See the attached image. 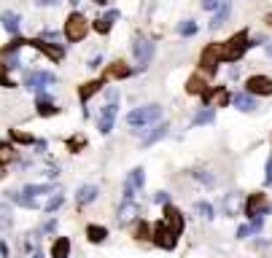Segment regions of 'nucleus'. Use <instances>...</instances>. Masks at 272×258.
Masks as SVG:
<instances>
[{
    "label": "nucleus",
    "mask_w": 272,
    "mask_h": 258,
    "mask_svg": "<svg viewBox=\"0 0 272 258\" xmlns=\"http://www.w3.org/2000/svg\"><path fill=\"white\" fill-rule=\"evenodd\" d=\"M16 159V146L14 142H0V164H11V161Z\"/></svg>",
    "instance_id": "obj_32"
},
{
    "label": "nucleus",
    "mask_w": 272,
    "mask_h": 258,
    "mask_svg": "<svg viewBox=\"0 0 272 258\" xmlns=\"http://www.w3.org/2000/svg\"><path fill=\"white\" fill-rule=\"evenodd\" d=\"M132 56L138 60V70H146L148 62L154 60V43L151 41H143V38H138L132 43Z\"/></svg>",
    "instance_id": "obj_10"
},
{
    "label": "nucleus",
    "mask_w": 272,
    "mask_h": 258,
    "mask_svg": "<svg viewBox=\"0 0 272 258\" xmlns=\"http://www.w3.org/2000/svg\"><path fill=\"white\" fill-rule=\"evenodd\" d=\"M0 24H3V30L8 33V35H19V24H22V19H19V14L16 11H3L0 14Z\"/></svg>",
    "instance_id": "obj_19"
},
{
    "label": "nucleus",
    "mask_w": 272,
    "mask_h": 258,
    "mask_svg": "<svg viewBox=\"0 0 272 258\" xmlns=\"http://www.w3.org/2000/svg\"><path fill=\"white\" fill-rule=\"evenodd\" d=\"M151 242L159 247V250H175V247H178V237L162 221H156V223H151Z\"/></svg>",
    "instance_id": "obj_5"
},
{
    "label": "nucleus",
    "mask_w": 272,
    "mask_h": 258,
    "mask_svg": "<svg viewBox=\"0 0 272 258\" xmlns=\"http://www.w3.org/2000/svg\"><path fill=\"white\" fill-rule=\"evenodd\" d=\"M14 226V210L8 202H0V232H11Z\"/></svg>",
    "instance_id": "obj_28"
},
{
    "label": "nucleus",
    "mask_w": 272,
    "mask_h": 258,
    "mask_svg": "<svg viewBox=\"0 0 272 258\" xmlns=\"http://www.w3.org/2000/svg\"><path fill=\"white\" fill-rule=\"evenodd\" d=\"M22 194L38 199V196H43V194H54V186H51V183H30V186L22 188Z\"/></svg>",
    "instance_id": "obj_30"
},
{
    "label": "nucleus",
    "mask_w": 272,
    "mask_h": 258,
    "mask_svg": "<svg viewBox=\"0 0 272 258\" xmlns=\"http://www.w3.org/2000/svg\"><path fill=\"white\" fill-rule=\"evenodd\" d=\"M167 135H170V124L167 121H162V124H156V127L148 132V135L143 137V146L148 148V146H154V142H159V140H165Z\"/></svg>",
    "instance_id": "obj_22"
},
{
    "label": "nucleus",
    "mask_w": 272,
    "mask_h": 258,
    "mask_svg": "<svg viewBox=\"0 0 272 258\" xmlns=\"http://www.w3.org/2000/svg\"><path fill=\"white\" fill-rule=\"evenodd\" d=\"M0 178H6V167L3 164H0Z\"/></svg>",
    "instance_id": "obj_56"
},
{
    "label": "nucleus",
    "mask_w": 272,
    "mask_h": 258,
    "mask_svg": "<svg viewBox=\"0 0 272 258\" xmlns=\"http://www.w3.org/2000/svg\"><path fill=\"white\" fill-rule=\"evenodd\" d=\"M43 232H49V234H51V232H57V218H51V221H46V223H43Z\"/></svg>",
    "instance_id": "obj_47"
},
{
    "label": "nucleus",
    "mask_w": 272,
    "mask_h": 258,
    "mask_svg": "<svg viewBox=\"0 0 272 258\" xmlns=\"http://www.w3.org/2000/svg\"><path fill=\"white\" fill-rule=\"evenodd\" d=\"M51 258H70V240L68 237H57L51 242Z\"/></svg>",
    "instance_id": "obj_26"
},
{
    "label": "nucleus",
    "mask_w": 272,
    "mask_h": 258,
    "mask_svg": "<svg viewBox=\"0 0 272 258\" xmlns=\"http://www.w3.org/2000/svg\"><path fill=\"white\" fill-rule=\"evenodd\" d=\"M264 22H267V27H269V30H272V11H269V14L264 16Z\"/></svg>",
    "instance_id": "obj_53"
},
{
    "label": "nucleus",
    "mask_w": 272,
    "mask_h": 258,
    "mask_svg": "<svg viewBox=\"0 0 272 258\" xmlns=\"http://www.w3.org/2000/svg\"><path fill=\"white\" fill-rule=\"evenodd\" d=\"M213 121H215V108H205L194 116L192 127H202V124H213Z\"/></svg>",
    "instance_id": "obj_35"
},
{
    "label": "nucleus",
    "mask_w": 272,
    "mask_h": 258,
    "mask_svg": "<svg viewBox=\"0 0 272 258\" xmlns=\"http://www.w3.org/2000/svg\"><path fill=\"white\" fill-rule=\"evenodd\" d=\"M162 223L170 228L175 237H181V234H183V228H186L183 213H181V210H178L175 205H165V207H162Z\"/></svg>",
    "instance_id": "obj_8"
},
{
    "label": "nucleus",
    "mask_w": 272,
    "mask_h": 258,
    "mask_svg": "<svg viewBox=\"0 0 272 258\" xmlns=\"http://www.w3.org/2000/svg\"><path fill=\"white\" fill-rule=\"evenodd\" d=\"M97 196H100V186H95V183H84V186L76 191V205H78V207L92 205Z\"/></svg>",
    "instance_id": "obj_17"
},
{
    "label": "nucleus",
    "mask_w": 272,
    "mask_h": 258,
    "mask_svg": "<svg viewBox=\"0 0 272 258\" xmlns=\"http://www.w3.org/2000/svg\"><path fill=\"white\" fill-rule=\"evenodd\" d=\"M229 14H232V3H229V0H221V3H219V8H215V11H213V19H210V30H219V27H221V24L229 19Z\"/></svg>",
    "instance_id": "obj_20"
},
{
    "label": "nucleus",
    "mask_w": 272,
    "mask_h": 258,
    "mask_svg": "<svg viewBox=\"0 0 272 258\" xmlns=\"http://www.w3.org/2000/svg\"><path fill=\"white\" fill-rule=\"evenodd\" d=\"M159 119H162V105H156V102L143 105V108H132L127 113V124L132 129H143L148 124H156Z\"/></svg>",
    "instance_id": "obj_1"
},
{
    "label": "nucleus",
    "mask_w": 272,
    "mask_h": 258,
    "mask_svg": "<svg viewBox=\"0 0 272 258\" xmlns=\"http://www.w3.org/2000/svg\"><path fill=\"white\" fill-rule=\"evenodd\" d=\"M65 146H68L70 154H81V151L89 146V140H87V135H81V132H78V135H70L68 140H65Z\"/></svg>",
    "instance_id": "obj_31"
},
{
    "label": "nucleus",
    "mask_w": 272,
    "mask_h": 258,
    "mask_svg": "<svg viewBox=\"0 0 272 258\" xmlns=\"http://www.w3.org/2000/svg\"><path fill=\"white\" fill-rule=\"evenodd\" d=\"M135 240H151V223L146 221V218H138V223H135Z\"/></svg>",
    "instance_id": "obj_34"
},
{
    "label": "nucleus",
    "mask_w": 272,
    "mask_h": 258,
    "mask_svg": "<svg viewBox=\"0 0 272 258\" xmlns=\"http://www.w3.org/2000/svg\"><path fill=\"white\" fill-rule=\"evenodd\" d=\"M100 65H102V56L97 54V56H92V60L87 62V68H89V70H97V68H100Z\"/></svg>",
    "instance_id": "obj_45"
},
{
    "label": "nucleus",
    "mask_w": 272,
    "mask_h": 258,
    "mask_svg": "<svg viewBox=\"0 0 272 258\" xmlns=\"http://www.w3.org/2000/svg\"><path fill=\"white\" fill-rule=\"evenodd\" d=\"M27 258H43V253L41 250H33V253H27Z\"/></svg>",
    "instance_id": "obj_52"
},
{
    "label": "nucleus",
    "mask_w": 272,
    "mask_h": 258,
    "mask_svg": "<svg viewBox=\"0 0 272 258\" xmlns=\"http://www.w3.org/2000/svg\"><path fill=\"white\" fill-rule=\"evenodd\" d=\"M116 113H119V105H116V102L102 105V110H100V116H97V129H100V135H111V132H114Z\"/></svg>",
    "instance_id": "obj_14"
},
{
    "label": "nucleus",
    "mask_w": 272,
    "mask_h": 258,
    "mask_svg": "<svg viewBox=\"0 0 272 258\" xmlns=\"http://www.w3.org/2000/svg\"><path fill=\"white\" fill-rule=\"evenodd\" d=\"M92 30V22L84 14H78V11H73L68 19H65V30H62V35H65V41L68 43H78V41H84L87 38V33Z\"/></svg>",
    "instance_id": "obj_2"
},
{
    "label": "nucleus",
    "mask_w": 272,
    "mask_h": 258,
    "mask_svg": "<svg viewBox=\"0 0 272 258\" xmlns=\"http://www.w3.org/2000/svg\"><path fill=\"white\" fill-rule=\"evenodd\" d=\"M102 86H105V78H92V81H87V83L78 86V100H81L84 108L89 105V100L95 97V94L102 92Z\"/></svg>",
    "instance_id": "obj_15"
},
{
    "label": "nucleus",
    "mask_w": 272,
    "mask_h": 258,
    "mask_svg": "<svg viewBox=\"0 0 272 258\" xmlns=\"http://www.w3.org/2000/svg\"><path fill=\"white\" fill-rule=\"evenodd\" d=\"M41 41H46V43H57V41H60V33H57V30H43V33H41Z\"/></svg>",
    "instance_id": "obj_42"
},
{
    "label": "nucleus",
    "mask_w": 272,
    "mask_h": 258,
    "mask_svg": "<svg viewBox=\"0 0 272 258\" xmlns=\"http://www.w3.org/2000/svg\"><path fill=\"white\" fill-rule=\"evenodd\" d=\"M237 207H240V194H227L224 196V213L227 215H237Z\"/></svg>",
    "instance_id": "obj_37"
},
{
    "label": "nucleus",
    "mask_w": 272,
    "mask_h": 258,
    "mask_svg": "<svg viewBox=\"0 0 272 258\" xmlns=\"http://www.w3.org/2000/svg\"><path fill=\"white\" fill-rule=\"evenodd\" d=\"M95 6H108V0H92Z\"/></svg>",
    "instance_id": "obj_54"
},
{
    "label": "nucleus",
    "mask_w": 272,
    "mask_h": 258,
    "mask_svg": "<svg viewBox=\"0 0 272 258\" xmlns=\"http://www.w3.org/2000/svg\"><path fill=\"white\" fill-rule=\"evenodd\" d=\"M105 97H108V102H116V100H119V89H108Z\"/></svg>",
    "instance_id": "obj_50"
},
{
    "label": "nucleus",
    "mask_w": 272,
    "mask_h": 258,
    "mask_svg": "<svg viewBox=\"0 0 272 258\" xmlns=\"http://www.w3.org/2000/svg\"><path fill=\"white\" fill-rule=\"evenodd\" d=\"M68 3H70L73 8H76V6H78V0H68Z\"/></svg>",
    "instance_id": "obj_57"
},
{
    "label": "nucleus",
    "mask_w": 272,
    "mask_h": 258,
    "mask_svg": "<svg viewBox=\"0 0 272 258\" xmlns=\"http://www.w3.org/2000/svg\"><path fill=\"white\" fill-rule=\"evenodd\" d=\"M60 0H35V6H41V8H49V6H57Z\"/></svg>",
    "instance_id": "obj_48"
},
{
    "label": "nucleus",
    "mask_w": 272,
    "mask_h": 258,
    "mask_svg": "<svg viewBox=\"0 0 272 258\" xmlns=\"http://www.w3.org/2000/svg\"><path fill=\"white\" fill-rule=\"evenodd\" d=\"M264 183L272 186V156L267 159V175H264Z\"/></svg>",
    "instance_id": "obj_46"
},
{
    "label": "nucleus",
    "mask_w": 272,
    "mask_h": 258,
    "mask_svg": "<svg viewBox=\"0 0 272 258\" xmlns=\"http://www.w3.org/2000/svg\"><path fill=\"white\" fill-rule=\"evenodd\" d=\"M232 102H234V108H237L240 113H253V110H256V97H253V94H248V92L234 94Z\"/></svg>",
    "instance_id": "obj_21"
},
{
    "label": "nucleus",
    "mask_w": 272,
    "mask_h": 258,
    "mask_svg": "<svg viewBox=\"0 0 272 258\" xmlns=\"http://www.w3.org/2000/svg\"><path fill=\"white\" fill-rule=\"evenodd\" d=\"M51 83H57V75L46 73V70H33V73L24 75V86L30 92H41L43 86H51Z\"/></svg>",
    "instance_id": "obj_12"
},
{
    "label": "nucleus",
    "mask_w": 272,
    "mask_h": 258,
    "mask_svg": "<svg viewBox=\"0 0 272 258\" xmlns=\"http://www.w3.org/2000/svg\"><path fill=\"white\" fill-rule=\"evenodd\" d=\"M124 183H127V186H132L135 191H143V186H146V169H143V167H135V169L127 175Z\"/></svg>",
    "instance_id": "obj_29"
},
{
    "label": "nucleus",
    "mask_w": 272,
    "mask_h": 258,
    "mask_svg": "<svg viewBox=\"0 0 272 258\" xmlns=\"http://www.w3.org/2000/svg\"><path fill=\"white\" fill-rule=\"evenodd\" d=\"M0 255H3V258H8V245H6L3 240H0Z\"/></svg>",
    "instance_id": "obj_51"
},
{
    "label": "nucleus",
    "mask_w": 272,
    "mask_h": 258,
    "mask_svg": "<svg viewBox=\"0 0 272 258\" xmlns=\"http://www.w3.org/2000/svg\"><path fill=\"white\" fill-rule=\"evenodd\" d=\"M35 113L41 119H51V116H60V108L54 105V100H38L35 102Z\"/></svg>",
    "instance_id": "obj_24"
},
{
    "label": "nucleus",
    "mask_w": 272,
    "mask_h": 258,
    "mask_svg": "<svg viewBox=\"0 0 272 258\" xmlns=\"http://www.w3.org/2000/svg\"><path fill=\"white\" fill-rule=\"evenodd\" d=\"M267 56H269V60H272V43H267Z\"/></svg>",
    "instance_id": "obj_55"
},
{
    "label": "nucleus",
    "mask_w": 272,
    "mask_h": 258,
    "mask_svg": "<svg viewBox=\"0 0 272 258\" xmlns=\"http://www.w3.org/2000/svg\"><path fill=\"white\" fill-rule=\"evenodd\" d=\"M221 65V43H210L205 46L200 54V73L202 75H213Z\"/></svg>",
    "instance_id": "obj_4"
},
{
    "label": "nucleus",
    "mask_w": 272,
    "mask_h": 258,
    "mask_svg": "<svg viewBox=\"0 0 272 258\" xmlns=\"http://www.w3.org/2000/svg\"><path fill=\"white\" fill-rule=\"evenodd\" d=\"M119 16H121V14H119V8H111V11L105 14V19H108V22H116Z\"/></svg>",
    "instance_id": "obj_49"
},
{
    "label": "nucleus",
    "mask_w": 272,
    "mask_h": 258,
    "mask_svg": "<svg viewBox=\"0 0 272 258\" xmlns=\"http://www.w3.org/2000/svg\"><path fill=\"white\" fill-rule=\"evenodd\" d=\"M178 33H181L183 38H192V35H197V22H194V19H186V22L178 24Z\"/></svg>",
    "instance_id": "obj_39"
},
{
    "label": "nucleus",
    "mask_w": 272,
    "mask_h": 258,
    "mask_svg": "<svg viewBox=\"0 0 272 258\" xmlns=\"http://www.w3.org/2000/svg\"><path fill=\"white\" fill-rule=\"evenodd\" d=\"M140 213H143V205L138 202V199H129V202H121L119 210H116V223L124 226V223H132L140 218Z\"/></svg>",
    "instance_id": "obj_9"
},
{
    "label": "nucleus",
    "mask_w": 272,
    "mask_h": 258,
    "mask_svg": "<svg viewBox=\"0 0 272 258\" xmlns=\"http://www.w3.org/2000/svg\"><path fill=\"white\" fill-rule=\"evenodd\" d=\"M8 142H14V146H33L35 135H30L24 129H8Z\"/></svg>",
    "instance_id": "obj_25"
},
{
    "label": "nucleus",
    "mask_w": 272,
    "mask_h": 258,
    "mask_svg": "<svg viewBox=\"0 0 272 258\" xmlns=\"http://www.w3.org/2000/svg\"><path fill=\"white\" fill-rule=\"evenodd\" d=\"M200 97L205 102V108H227L232 102V94H229L227 86H210V89H205Z\"/></svg>",
    "instance_id": "obj_7"
},
{
    "label": "nucleus",
    "mask_w": 272,
    "mask_h": 258,
    "mask_svg": "<svg viewBox=\"0 0 272 258\" xmlns=\"http://www.w3.org/2000/svg\"><path fill=\"white\" fill-rule=\"evenodd\" d=\"M192 175H194V180H197V183H202V186H215V178L210 175L208 169H194Z\"/></svg>",
    "instance_id": "obj_38"
},
{
    "label": "nucleus",
    "mask_w": 272,
    "mask_h": 258,
    "mask_svg": "<svg viewBox=\"0 0 272 258\" xmlns=\"http://www.w3.org/2000/svg\"><path fill=\"white\" fill-rule=\"evenodd\" d=\"M62 202H65V194H62V191H54V194L49 196V202L43 205V210H46V213H57V210L62 207Z\"/></svg>",
    "instance_id": "obj_36"
},
{
    "label": "nucleus",
    "mask_w": 272,
    "mask_h": 258,
    "mask_svg": "<svg viewBox=\"0 0 272 258\" xmlns=\"http://www.w3.org/2000/svg\"><path fill=\"white\" fill-rule=\"evenodd\" d=\"M87 240H89L92 245H102V242L108 240V228L100 226V223H89V226H87Z\"/></svg>",
    "instance_id": "obj_23"
},
{
    "label": "nucleus",
    "mask_w": 272,
    "mask_h": 258,
    "mask_svg": "<svg viewBox=\"0 0 272 258\" xmlns=\"http://www.w3.org/2000/svg\"><path fill=\"white\" fill-rule=\"evenodd\" d=\"M219 3H221V0H200V6H202V11H215V8H219Z\"/></svg>",
    "instance_id": "obj_43"
},
{
    "label": "nucleus",
    "mask_w": 272,
    "mask_h": 258,
    "mask_svg": "<svg viewBox=\"0 0 272 258\" xmlns=\"http://www.w3.org/2000/svg\"><path fill=\"white\" fill-rule=\"evenodd\" d=\"M194 213L202 218V221H213L215 218V210H213V205L210 202H205V199H200V202L194 205Z\"/></svg>",
    "instance_id": "obj_33"
},
{
    "label": "nucleus",
    "mask_w": 272,
    "mask_h": 258,
    "mask_svg": "<svg viewBox=\"0 0 272 258\" xmlns=\"http://www.w3.org/2000/svg\"><path fill=\"white\" fill-rule=\"evenodd\" d=\"M111 27H114V22H108L105 16L97 19V22H92V30H95L97 35H108V33H111Z\"/></svg>",
    "instance_id": "obj_40"
},
{
    "label": "nucleus",
    "mask_w": 272,
    "mask_h": 258,
    "mask_svg": "<svg viewBox=\"0 0 272 258\" xmlns=\"http://www.w3.org/2000/svg\"><path fill=\"white\" fill-rule=\"evenodd\" d=\"M135 70L129 68V65L124 60H116V62H111L108 65V70H105V81H121V78H129Z\"/></svg>",
    "instance_id": "obj_16"
},
{
    "label": "nucleus",
    "mask_w": 272,
    "mask_h": 258,
    "mask_svg": "<svg viewBox=\"0 0 272 258\" xmlns=\"http://www.w3.org/2000/svg\"><path fill=\"white\" fill-rule=\"evenodd\" d=\"M246 92L253 97H269L272 94V78L269 75H251L246 81Z\"/></svg>",
    "instance_id": "obj_13"
},
{
    "label": "nucleus",
    "mask_w": 272,
    "mask_h": 258,
    "mask_svg": "<svg viewBox=\"0 0 272 258\" xmlns=\"http://www.w3.org/2000/svg\"><path fill=\"white\" fill-rule=\"evenodd\" d=\"M6 199H8L11 205L24 207V210H35V207H41V205H38V199H35V196H27V194H22V191H6Z\"/></svg>",
    "instance_id": "obj_18"
},
{
    "label": "nucleus",
    "mask_w": 272,
    "mask_h": 258,
    "mask_svg": "<svg viewBox=\"0 0 272 258\" xmlns=\"http://www.w3.org/2000/svg\"><path fill=\"white\" fill-rule=\"evenodd\" d=\"M242 213H246V218H259V215H267L269 213V199L267 194H261V191H256V194H248L246 205H242Z\"/></svg>",
    "instance_id": "obj_6"
},
{
    "label": "nucleus",
    "mask_w": 272,
    "mask_h": 258,
    "mask_svg": "<svg viewBox=\"0 0 272 258\" xmlns=\"http://www.w3.org/2000/svg\"><path fill=\"white\" fill-rule=\"evenodd\" d=\"M208 89V83H205V75L202 73H194L189 81H186V94H197V97H200V94Z\"/></svg>",
    "instance_id": "obj_27"
},
{
    "label": "nucleus",
    "mask_w": 272,
    "mask_h": 258,
    "mask_svg": "<svg viewBox=\"0 0 272 258\" xmlns=\"http://www.w3.org/2000/svg\"><path fill=\"white\" fill-rule=\"evenodd\" d=\"M27 46L38 49L46 60H51V62H62L65 60V49L60 43H46V41H41V38H33V41H27Z\"/></svg>",
    "instance_id": "obj_11"
},
{
    "label": "nucleus",
    "mask_w": 272,
    "mask_h": 258,
    "mask_svg": "<svg viewBox=\"0 0 272 258\" xmlns=\"http://www.w3.org/2000/svg\"><path fill=\"white\" fill-rule=\"evenodd\" d=\"M248 51V30L234 33L229 41L221 43V62H237Z\"/></svg>",
    "instance_id": "obj_3"
},
{
    "label": "nucleus",
    "mask_w": 272,
    "mask_h": 258,
    "mask_svg": "<svg viewBox=\"0 0 272 258\" xmlns=\"http://www.w3.org/2000/svg\"><path fill=\"white\" fill-rule=\"evenodd\" d=\"M0 86H3V89H14V81H11V75H8V70L3 68V65H0Z\"/></svg>",
    "instance_id": "obj_41"
},
{
    "label": "nucleus",
    "mask_w": 272,
    "mask_h": 258,
    "mask_svg": "<svg viewBox=\"0 0 272 258\" xmlns=\"http://www.w3.org/2000/svg\"><path fill=\"white\" fill-rule=\"evenodd\" d=\"M154 202H156V205H162V207H165V205H170V194H167V191H156Z\"/></svg>",
    "instance_id": "obj_44"
}]
</instances>
